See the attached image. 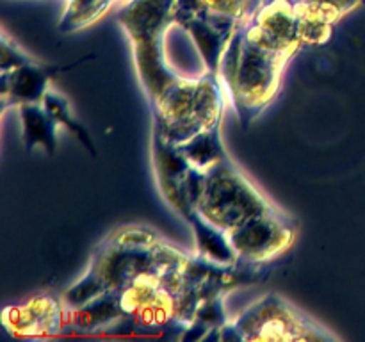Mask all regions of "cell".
Returning <instances> with one entry per match:
<instances>
[{
    "label": "cell",
    "mask_w": 365,
    "mask_h": 342,
    "mask_svg": "<svg viewBox=\"0 0 365 342\" xmlns=\"http://www.w3.org/2000/svg\"><path fill=\"white\" fill-rule=\"evenodd\" d=\"M187 256L152 228L125 224L96 246L86 273L64 292L63 301L66 309H77L102 294L120 296L139 278L166 273Z\"/></svg>",
    "instance_id": "1"
},
{
    "label": "cell",
    "mask_w": 365,
    "mask_h": 342,
    "mask_svg": "<svg viewBox=\"0 0 365 342\" xmlns=\"http://www.w3.org/2000/svg\"><path fill=\"white\" fill-rule=\"evenodd\" d=\"M292 57V53L252 41L239 25L221 57L217 73L242 128H248L274 102Z\"/></svg>",
    "instance_id": "2"
},
{
    "label": "cell",
    "mask_w": 365,
    "mask_h": 342,
    "mask_svg": "<svg viewBox=\"0 0 365 342\" xmlns=\"http://www.w3.org/2000/svg\"><path fill=\"white\" fill-rule=\"evenodd\" d=\"M175 4L177 0H128L116 13L118 24L130 39L134 66L150 107L185 78L171 68L164 52Z\"/></svg>",
    "instance_id": "3"
},
{
    "label": "cell",
    "mask_w": 365,
    "mask_h": 342,
    "mask_svg": "<svg viewBox=\"0 0 365 342\" xmlns=\"http://www.w3.org/2000/svg\"><path fill=\"white\" fill-rule=\"evenodd\" d=\"M227 105L228 96L220 73L205 71L198 78H184L150 107L152 135L178 146L221 125Z\"/></svg>",
    "instance_id": "4"
},
{
    "label": "cell",
    "mask_w": 365,
    "mask_h": 342,
    "mask_svg": "<svg viewBox=\"0 0 365 342\" xmlns=\"http://www.w3.org/2000/svg\"><path fill=\"white\" fill-rule=\"evenodd\" d=\"M217 341L299 342L337 341V335L282 298L269 292L221 328Z\"/></svg>",
    "instance_id": "5"
},
{
    "label": "cell",
    "mask_w": 365,
    "mask_h": 342,
    "mask_svg": "<svg viewBox=\"0 0 365 342\" xmlns=\"http://www.w3.org/2000/svg\"><path fill=\"white\" fill-rule=\"evenodd\" d=\"M273 209L277 205L262 195L232 159L203 175L196 212L221 230L230 232L250 217Z\"/></svg>",
    "instance_id": "6"
},
{
    "label": "cell",
    "mask_w": 365,
    "mask_h": 342,
    "mask_svg": "<svg viewBox=\"0 0 365 342\" xmlns=\"http://www.w3.org/2000/svg\"><path fill=\"white\" fill-rule=\"evenodd\" d=\"M228 237L241 262L267 266L292 248L298 237V224L277 207L232 228Z\"/></svg>",
    "instance_id": "7"
},
{
    "label": "cell",
    "mask_w": 365,
    "mask_h": 342,
    "mask_svg": "<svg viewBox=\"0 0 365 342\" xmlns=\"http://www.w3.org/2000/svg\"><path fill=\"white\" fill-rule=\"evenodd\" d=\"M173 25L184 28L202 53L207 71H220L221 57L239 28L235 20L212 13L203 0H177L173 9Z\"/></svg>",
    "instance_id": "8"
},
{
    "label": "cell",
    "mask_w": 365,
    "mask_h": 342,
    "mask_svg": "<svg viewBox=\"0 0 365 342\" xmlns=\"http://www.w3.org/2000/svg\"><path fill=\"white\" fill-rule=\"evenodd\" d=\"M152 157L160 195L182 219L187 221L196 214L203 175L185 162L177 146L168 145L155 135H152Z\"/></svg>",
    "instance_id": "9"
},
{
    "label": "cell",
    "mask_w": 365,
    "mask_h": 342,
    "mask_svg": "<svg viewBox=\"0 0 365 342\" xmlns=\"http://www.w3.org/2000/svg\"><path fill=\"white\" fill-rule=\"evenodd\" d=\"M241 28L248 39L277 52L296 56L303 48L298 0H264Z\"/></svg>",
    "instance_id": "10"
},
{
    "label": "cell",
    "mask_w": 365,
    "mask_h": 342,
    "mask_svg": "<svg viewBox=\"0 0 365 342\" xmlns=\"http://www.w3.org/2000/svg\"><path fill=\"white\" fill-rule=\"evenodd\" d=\"M0 319L11 335L24 338L52 337L68 323L66 309L52 294L32 296L24 303L4 306Z\"/></svg>",
    "instance_id": "11"
},
{
    "label": "cell",
    "mask_w": 365,
    "mask_h": 342,
    "mask_svg": "<svg viewBox=\"0 0 365 342\" xmlns=\"http://www.w3.org/2000/svg\"><path fill=\"white\" fill-rule=\"evenodd\" d=\"M84 59L77 63L66 64V66H57V64H46L38 59H32L31 63H25L13 70L0 71V102L2 110L9 107L16 109L21 103L41 102L45 93L50 89V81L57 77L61 71L71 70L77 64L84 63Z\"/></svg>",
    "instance_id": "12"
},
{
    "label": "cell",
    "mask_w": 365,
    "mask_h": 342,
    "mask_svg": "<svg viewBox=\"0 0 365 342\" xmlns=\"http://www.w3.org/2000/svg\"><path fill=\"white\" fill-rule=\"evenodd\" d=\"M21 121V138L25 152H32L36 146H41L48 155H53L57 148V128L59 123L48 113L43 102L21 103L16 107Z\"/></svg>",
    "instance_id": "13"
},
{
    "label": "cell",
    "mask_w": 365,
    "mask_h": 342,
    "mask_svg": "<svg viewBox=\"0 0 365 342\" xmlns=\"http://www.w3.org/2000/svg\"><path fill=\"white\" fill-rule=\"evenodd\" d=\"M177 150L182 153L185 162L202 175H207L221 162L230 159L223 145V139H221V125L182 142L177 146Z\"/></svg>",
    "instance_id": "14"
},
{
    "label": "cell",
    "mask_w": 365,
    "mask_h": 342,
    "mask_svg": "<svg viewBox=\"0 0 365 342\" xmlns=\"http://www.w3.org/2000/svg\"><path fill=\"white\" fill-rule=\"evenodd\" d=\"M189 227L192 228L196 242V253L207 260L217 264H235L239 256L232 246L228 232L221 230L220 227L207 221L202 214L196 212L187 219Z\"/></svg>",
    "instance_id": "15"
},
{
    "label": "cell",
    "mask_w": 365,
    "mask_h": 342,
    "mask_svg": "<svg viewBox=\"0 0 365 342\" xmlns=\"http://www.w3.org/2000/svg\"><path fill=\"white\" fill-rule=\"evenodd\" d=\"M121 2L123 0H66L57 28L63 34H71L91 27Z\"/></svg>",
    "instance_id": "16"
},
{
    "label": "cell",
    "mask_w": 365,
    "mask_h": 342,
    "mask_svg": "<svg viewBox=\"0 0 365 342\" xmlns=\"http://www.w3.org/2000/svg\"><path fill=\"white\" fill-rule=\"evenodd\" d=\"M41 102H43V105L48 109V113L56 118V121L59 123V127H64L68 132H71V134H73L75 138L81 141V145L84 146V148L88 150L93 157H96L95 141H93V138H91V134H89L88 128H86L84 125H82L81 121L73 116L70 102H68L66 96L61 95V93H57V91H53V89H48V91L45 93V96H43Z\"/></svg>",
    "instance_id": "17"
},
{
    "label": "cell",
    "mask_w": 365,
    "mask_h": 342,
    "mask_svg": "<svg viewBox=\"0 0 365 342\" xmlns=\"http://www.w3.org/2000/svg\"><path fill=\"white\" fill-rule=\"evenodd\" d=\"M262 2L264 0H203V4L212 13L230 18L237 24H245L246 20H250L262 6Z\"/></svg>",
    "instance_id": "18"
},
{
    "label": "cell",
    "mask_w": 365,
    "mask_h": 342,
    "mask_svg": "<svg viewBox=\"0 0 365 342\" xmlns=\"http://www.w3.org/2000/svg\"><path fill=\"white\" fill-rule=\"evenodd\" d=\"M34 57L25 53L13 39L7 36L6 31H2V57H0V71L13 70V68L21 66L25 63H31Z\"/></svg>",
    "instance_id": "19"
},
{
    "label": "cell",
    "mask_w": 365,
    "mask_h": 342,
    "mask_svg": "<svg viewBox=\"0 0 365 342\" xmlns=\"http://www.w3.org/2000/svg\"><path fill=\"white\" fill-rule=\"evenodd\" d=\"M310 2H321V0H310Z\"/></svg>",
    "instance_id": "20"
}]
</instances>
